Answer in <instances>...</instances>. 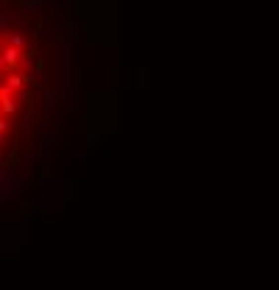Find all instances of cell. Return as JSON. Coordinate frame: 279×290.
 I'll return each mask as SVG.
<instances>
[{
    "mask_svg": "<svg viewBox=\"0 0 279 290\" xmlns=\"http://www.w3.org/2000/svg\"><path fill=\"white\" fill-rule=\"evenodd\" d=\"M0 56H3V62H6L8 67H14V64H17V59H20V47L8 45V47H3V50H0Z\"/></svg>",
    "mask_w": 279,
    "mask_h": 290,
    "instance_id": "obj_1",
    "label": "cell"
},
{
    "mask_svg": "<svg viewBox=\"0 0 279 290\" xmlns=\"http://www.w3.org/2000/svg\"><path fill=\"white\" fill-rule=\"evenodd\" d=\"M6 79V86L14 92V89H23V84H25V76L23 73H11V76H3Z\"/></svg>",
    "mask_w": 279,
    "mask_h": 290,
    "instance_id": "obj_2",
    "label": "cell"
},
{
    "mask_svg": "<svg viewBox=\"0 0 279 290\" xmlns=\"http://www.w3.org/2000/svg\"><path fill=\"white\" fill-rule=\"evenodd\" d=\"M0 109H3V115H14L17 112V103L11 101V95H8V98H0Z\"/></svg>",
    "mask_w": 279,
    "mask_h": 290,
    "instance_id": "obj_3",
    "label": "cell"
},
{
    "mask_svg": "<svg viewBox=\"0 0 279 290\" xmlns=\"http://www.w3.org/2000/svg\"><path fill=\"white\" fill-rule=\"evenodd\" d=\"M8 45L23 47V45H25V37H23V34H11V37H8Z\"/></svg>",
    "mask_w": 279,
    "mask_h": 290,
    "instance_id": "obj_4",
    "label": "cell"
},
{
    "mask_svg": "<svg viewBox=\"0 0 279 290\" xmlns=\"http://www.w3.org/2000/svg\"><path fill=\"white\" fill-rule=\"evenodd\" d=\"M31 62H34V53H20V59H17L20 67H31Z\"/></svg>",
    "mask_w": 279,
    "mask_h": 290,
    "instance_id": "obj_5",
    "label": "cell"
},
{
    "mask_svg": "<svg viewBox=\"0 0 279 290\" xmlns=\"http://www.w3.org/2000/svg\"><path fill=\"white\" fill-rule=\"evenodd\" d=\"M6 128H8V120H6V118H0V131H6Z\"/></svg>",
    "mask_w": 279,
    "mask_h": 290,
    "instance_id": "obj_6",
    "label": "cell"
},
{
    "mask_svg": "<svg viewBox=\"0 0 279 290\" xmlns=\"http://www.w3.org/2000/svg\"><path fill=\"white\" fill-rule=\"evenodd\" d=\"M3 134H6V131H0V142H3V140H6V137H3Z\"/></svg>",
    "mask_w": 279,
    "mask_h": 290,
    "instance_id": "obj_7",
    "label": "cell"
}]
</instances>
